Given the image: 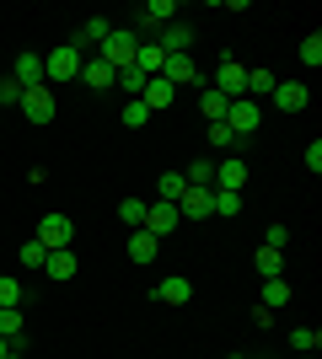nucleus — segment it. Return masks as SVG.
Instances as JSON below:
<instances>
[{"label":"nucleus","mask_w":322,"mask_h":359,"mask_svg":"<svg viewBox=\"0 0 322 359\" xmlns=\"http://www.w3.org/2000/svg\"><path fill=\"white\" fill-rule=\"evenodd\" d=\"M247 86V65L242 60H231V54H220V70H215V91L226 97V102H236Z\"/></svg>","instance_id":"obj_7"},{"label":"nucleus","mask_w":322,"mask_h":359,"mask_svg":"<svg viewBox=\"0 0 322 359\" xmlns=\"http://www.w3.org/2000/svg\"><path fill=\"white\" fill-rule=\"evenodd\" d=\"M145 81H151V75H140V70H119V75H113V86L129 91V97H140V91H145Z\"/></svg>","instance_id":"obj_31"},{"label":"nucleus","mask_w":322,"mask_h":359,"mask_svg":"<svg viewBox=\"0 0 322 359\" xmlns=\"http://www.w3.org/2000/svg\"><path fill=\"white\" fill-rule=\"evenodd\" d=\"M0 102H6V107H11V102H22V86H16L11 75H6V81H0Z\"/></svg>","instance_id":"obj_36"},{"label":"nucleus","mask_w":322,"mask_h":359,"mask_svg":"<svg viewBox=\"0 0 322 359\" xmlns=\"http://www.w3.org/2000/svg\"><path fill=\"white\" fill-rule=\"evenodd\" d=\"M156 300H161V306H188V300H194V285H188L183 273H167V279L156 285Z\"/></svg>","instance_id":"obj_15"},{"label":"nucleus","mask_w":322,"mask_h":359,"mask_svg":"<svg viewBox=\"0 0 322 359\" xmlns=\"http://www.w3.org/2000/svg\"><path fill=\"white\" fill-rule=\"evenodd\" d=\"M177 215H183V220H194V225H204V220H210V188H188V194L183 198H177Z\"/></svg>","instance_id":"obj_11"},{"label":"nucleus","mask_w":322,"mask_h":359,"mask_svg":"<svg viewBox=\"0 0 322 359\" xmlns=\"http://www.w3.org/2000/svg\"><path fill=\"white\" fill-rule=\"evenodd\" d=\"M156 252H161V241H156L151 231H135V236H129V263L151 269V263H156Z\"/></svg>","instance_id":"obj_19"},{"label":"nucleus","mask_w":322,"mask_h":359,"mask_svg":"<svg viewBox=\"0 0 322 359\" xmlns=\"http://www.w3.org/2000/svg\"><path fill=\"white\" fill-rule=\"evenodd\" d=\"M199 107H204V118H210V123H226V107H231V102H226V97H220V91L210 86V91L199 97Z\"/></svg>","instance_id":"obj_26"},{"label":"nucleus","mask_w":322,"mask_h":359,"mask_svg":"<svg viewBox=\"0 0 322 359\" xmlns=\"http://www.w3.org/2000/svg\"><path fill=\"white\" fill-rule=\"evenodd\" d=\"M183 182H188V188H210V182H215V161H194L183 172Z\"/></svg>","instance_id":"obj_29"},{"label":"nucleus","mask_w":322,"mask_h":359,"mask_svg":"<svg viewBox=\"0 0 322 359\" xmlns=\"http://www.w3.org/2000/svg\"><path fill=\"white\" fill-rule=\"evenodd\" d=\"M107 32H113V22H107V16H92V22H81V32L70 38V48H76V54H86V48L102 43Z\"/></svg>","instance_id":"obj_14"},{"label":"nucleus","mask_w":322,"mask_h":359,"mask_svg":"<svg viewBox=\"0 0 322 359\" xmlns=\"http://www.w3.org/2000/svg\"><path fill=\"white\" fill-rule=\"evenodd\" d=\"M307 172H311V177H317V172H322V145H317V140H311V145H307Z\"/></svg>","instance_id":"obj_38"},{"label":"nucleus","mask_w":322,"mask_h":359,"mask_svg":"<svg viewBox=\"0 0 322 359\" xmlns=\"http://www.w3.org/2000/svg\"><path fill=\"white\" fill-rule=\"evenodd\" d=\"M16 107H22V113H27V123H38V129H43V123H54V86H48V81H43V86H27Z\"/></svg>","instance_id":"obj_4"},{"label":"nucleus","mask_w":322,"mask_h":359,"mask_svg":"<svg viewBox=\"0 0 322 359\" xmlns=\"http://www.w3.org/2000/svg\"><path fill=\"white\" fill-rule=\"evenodd\" d=\"M81 65H86V54H76L70 43H60L54 54H43V81H48V86H60V81H76Z\"/></svg>","instance_id":"obj_2"},{"label":"nucleus","mask_w":322,"mask_h":359,"mask_svg":"<svg viewBox=\"0 0 322 359\" xmlns=\"http://www.w3.org/2000/svg\"><path fill=\"white\" fill-rule=\"evenodd\" d=\"M38 241H43L48 252H60V247H70V241H76V220H70V215H43V220H38Z\"/></svg>","instance_id":"obj_5"},{"label":"nucleus","mask_w":322,"mask_h":359,"mask_svg":"<svg viewBox=\"0 0 322 359\" xmlns=\"http://www.w3.org/2000/svg\"><path fill=\"white\" fill-rule=\"evenodd\" d=\"M76 81H86L92 91H107V86H113V70H107V65H102V60L92 54V60L81 65V75H76Z\"/></svg>","instance_id":"obj_21"},{"label":"nucleus","mask_w":322,"mask_h":359,"mask_svg":"<svg viewBox=\"0 0 322 359\" xmlns=\"http://www.w3.org/2000/svg\"><path fill=\"white\" fill-rule=\"evenodd\" d=\"M177 22V0H145L140 6V27H167Z\"/></svg>","instance_id":"obj_17"},{"label":"nucleus","mask_w":322,"mask_h":359,"mask_svg":"<svg viewBox=\"0 0 322 359\" xmlns=\"http://www.w3.org/2000/svg\"><path fill=\"white\" fill-rule=\"evenodd\" d=\"M301 359H317V354H301Z\"/></svg>","instance_id":"obj_40"},{"label":"nucleus","mask_w":322,"mask_h":359,"mask_svg":"<svg viewBox=\"0 0 322 359\" xmlns=\"http://www.w3.org/2000/svg\"><path fill=\"white\" fill-rule=\"evenodd\" d=\"M119 220L140 231V220H145V198H123V204H119Z\"/></svg>","instance_id":"obj_32"},{"label":"nucleus","mask_w":322,"mask_h":359,"mask_svg":"<svg viewBox=\"0 0 322 359\" xmlns=\"http://www.w3.org/2000/svg\"><path fill=\"white\" fill-rule=\"evenodd\" d=\"M290 295H295L290 279L279 273V279H263V300H258V306H263V311H285V306H290Z\"/></svg>","instance_id":"obj_18"},{"label":"nucleus","mask_w":322,"mask_h":359,"mask_svg":"<svg viewBox=\"0 0 322 359\" xmlns=\"http://www.w3.org/2000/svg\"><path fill=\"white\" fill-rule=\"evenodd\" d=\"M161 81H167V86H194V81H199V70H194V60H188V54H167V65H161Z\"/></svg>","instance_id":"obj_10"},{"label":"nucleus","mask_w":322,"mask_h":359,"mask_svg":"<svg viewBox=\"0 0 322 359\" xmlns=\"http://www.w3.org/2000/svg\"><path fill=\"white\" fill-rule=\"evenodd\" d=\"M269 91H274V75L269 70H247V86H242L247 102H258V97H269Z\"/></svg>","instance_id":"obj_23"},{"label":"nucleus","mask_w":322,"mask_h":359,"mask_svg":"<svg viewBox=\"0 0 322 359\" xmlns=\"http://www.w3.org/2000/svg\"><path fill=\"white\" fill-rule=\"evenodd\" d=\"M231 359H247V354H231Z\"/></svg>","instance_id":"obj_39"},{"label":"nucleus","mask_w":322,"mask_h":359,"mask_svg":"<svg viewBox=\"0 0 322 359\" xmlns=\"http://www.w3.org/2000/svg\"><path fill=\"white\" fill-rule=\"evenodd\" d=\"M0 338H6V344L22 338V306H0Z\"/></svg>","instance_id":"obj_25"},{"label":"nucleus","mask_w":322,"mask_h":359,"mask_svg":"<svg viewBox=\"0 0 322 359\" xmlns=\"http://www.w3.org/2000/svg\"><path fill=\"white\" fill-rule=\"evenodd\" d=\"M183 194H188L183 172H161V177H156V198H161V204H177Z\"/></svg>","instance_id":"obj_22"},{"label":"nucleus","mask_w":322,"mask_h":359,"mask_svg":"<svg viewBox=\"0 0 322 359\" xmlns=\"http://www.w3.org/2000/svg\"><path fill=\"white\" fill-rule=\"evenodd\" d=\"M290 348H295V354H317V348H322V332L317 327H295L290 332Z\"/></svg>","instance_id":"obj_27"},{"label":"nucleus","mask_w":322,"mask_h":359,"mask_svg":"<svg viewBox=\"0 0 322 359\" xmlns=\"http://www.w3.org/2000/svg\"><path fill=\"white\" fill-rule=\"evenodd\" d=\"M0 306H22V285L11 273H0Z\"/></svg>","instance_id":"obj_34"},{"label":"nucleus","mask_w":322,"mask_h":359,"mask_svg":"<svg viewBox=\"0 0 322 359\" xmlns=\"http://www.w3.org/2000/svg\"><path fill=\"white\" fill-rule=\"evenodd\" d=\"M16 257H22L27 269H43V263H48V247H43L38 236H32V241H22V252H16Z\"/></svg>","instance_id":"obj_30"},{"label":"nucleus","mask_w":322,"mask_h":359,"mask_svg":"<svg viewBox=\"0 0 322 359\" xmlns=\"http://www.w3.org/2000/svg\"><path fill=\"white\" fill-rule=\"evenodd\" d=\"M247 177H253V172H247L242 156H226V161H215V188H226V194H242Z\"/></svg>","instance_id":"obj_8"},{"label":"nucleus","mask_w":322,"mask_h":359,"mask_svg":"<svg viewBox=\"0 0 322 359\" xmlns=\"http://www.w3.org/2000/svg\"><path fill=\"white\" fill-rule=\"evenodd\" d=\"M258 123H263V107H258V102H247V97H236V102L226 107V129H231L236 140L258 135Z\"/></svg>","instance_id":"obj_6"},{"label":"nucleus","mask_w":322,"mask_h":359,"mask_svg":"<svg viewBox=\"0 0 322 359\" xmlns=\"http://www.w3.org/2000/svg\"><path fill=\"white\" fill-rule=\"evenodd\" d=\"M269 97H274L279 113H301V107L311 102V91L301 86V81H274V91H269Z\"/></svg>","instance_id":"obj_9"},{"label":"nucleus","mask_w":322,"mask_h":359,"mask_svg":"<svg viewBox=\"0 0 322 359\" xmlns=\"http://www.w3.org/2000/svg\"><path fill=\"white\" fill-rule=\"evenodd\" d=\"M188 43H194V27H188V22H167V27H161V38H156V48H161V54H188Z\"/></svg>","instance_id":"obj_13"},{"label":"nucleus","mask_w":322,"mask_h":359,"mask_svg":"<svg viewBox=\"0 0 322 359\" xmlns=\"http://www.w3.org/2000/svg\"><path fill=\"white\" fill-rule=\"evenodd\" d=\"M285 241H290V231H285V225H269V236H263V247H279V252H285Z\"/></svg>","instance_id":"obj_35"},{"label":"nucleus","mask_w":322,"mask_h":359,"mask_svg":"<svg viewBox=\"0 0 322 359\" xmlns=\"http://www.w3.org/2000/svg\"><path fill=\"white\" fill-rule=\"evenodd\" d=\"M183 225V215H177V204H161V198H145V220H140V231H151L156 241L172 236Z\"/></svg>","instance_id":"obj_3"},{"label":"nucleus","mask_w":322,"mask_h":359,"mask_svg":"<svg viewBox=\"0 0 322 359\" xmlns=\"http://www.w3.org/2000/svg\"><path fill=\"white\" fill-rule=\"evenodd\" d=\"M210 145H236V135H231L226 123H210Z\"/></svg>","instance_id":"obj_37"},{"label":"nucleus","mask_w":322,"mask_h":359,"mask_svg":"<svg viewBox=\"0 0 322 359\" xmlns=\"http://www.w3.org/2000/svg\"><path fill=\"white\" fill-rule=\"evenodd\" d=\"M76 269H81L76 247H60V252H48V263H43V273H48V279H76Z\"/></svg>","instance_id":"obj_20"},{"label":"nucleus","mask_w":322,"mask_h":359,"mask_svg":"<svg viewBox=\"0 0 322 359\" xmlns=\"http://www.w3.org/2000/svg\"><path fill=\"white\" fill-rule=\"evenodd\" d=\"M301 65H311V70L322 65V38H317V32H307V38H301Z\"/></svg>","instance_id":"obj_33"},{"label":"nucleus","mask_w":322,"mask_h":359,"mask_svg":"<svg viewBox=\"0 0 322 359\" xmlns=\"http://www.w3.org/2000/svg\"><path fill=\"white\" fill-rule=\"evenodd\" d=\"M135 48H140L135 32H129V27H113L102 43H97V60H102L107 70L119 75V70H135Z\"/></svg>","instance_id":"obj_1"},{"label":"nucleus","mask_w":322,"mask_h":359,"mask_svg":"<svg viewBox=\"0 0 322 359\" xmlns=\"http://www.w3.org/2000/svg\"><path fill=\"white\" fill-rule=\"evenodd\" d=\"M145 123H151V107L140 102V97H129L123 102V129H145Z\"/></svg>","instance_id":"obj_28"},{"label":"nucleus","mask_w":322,"mask_h":359,"mask_svg":"<svg viewBox=\"0 0 322 359\" xmlns=\"http://www.w3.org/2000/svg\"><path fill=\"white\" fill-rule=\"evenodd\" d=\"M11 81H16L22 91H27V86H43V54H16Z\"/></svg>","instance_id":"obj_12"},{"label":"nucleus","mask_w":322,"mask_h":359,"mask_svg":"<svg viewBox=\"0 0 322 359\" xmlns=\"http://www.w3.org/2000/svg\"><path fill=\"white\" fill-rule=\"evenodd\" d=\"M140 102L151 107V113H161V107H172V102H177V86H167L161 75H151V81H145V91H140Z\"/></svg>","instance_id":"obj_16"},{"label":"nucleus","mask_w":322,"mask_h":359,"mask_svg":"<svg viewBox=\"0 0 322 359\" xmlns=\"http://www.w3.org/2000/svg\"><path fill=\"white\" fill-rule=\"evenodd\" d=\"M258 273L263 279H279V273H285V252H279V247H258Z\"/></svg>","instance_id":"obj_24"}]
</instances>
